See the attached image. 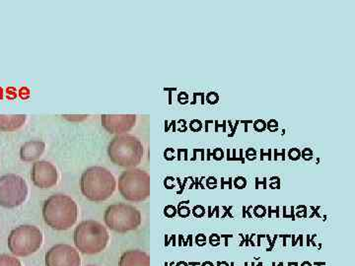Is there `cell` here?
I'll list each match as a JSON object with an SVG mask.
<instances>
[{
	"label": "cell",
	"mask_w": 355,
	"mask_h": 266,
	"mask_svg": "<svg viewBox=\"0 0 355 266\" xmlns=\"http://www.w3.org/2000/svg\"><path fill=\"white\" fill-rule=\"evenodd\" d=\"M43 218L53 230H69L78 218V206L69 195H53L44 200Z\"/></svg>",
	"instance_id": "cell-1"
},
{
	"label": "cell",
	"mask_w": 355,
	"mask_h": 266,
	"mask_svg": "<svg viewBox=\"0 0 355 266\" xmlns=\"http://www.w3.org/2000/svg\"><path fill=\"white\" fill-rule=\"evenodd\" d=\"M80 188L84 197L91 202H105L116 190V177L106 168L91 167L81 176Z\"/></svg>",
	"instance_id": "cell-2"
},
{
	"label": "cell",
	"mask_w": 355,
	"mask_h": 266,
	"mask_svg": "<svg viewBox=\"0 0 355 266\" xmlns=\"http://www.w3.org/2000/svg\"><path fill=\"white\" fill-rule=\"evenodd\" d=\"M109 240L108 230L98 221L81 222L74 231V245L77 251L84 254L102 253L108 246Z\"/></svg>",
	"instance_id": "cell-3"
},
{
	"label": "cell",
	"mask_w": 355,
	"mask_h": 266,
	"mask_svg": "<svg viewBox=\"0 0 355 266\" xmlns=\"http://www.w3.org/2000/svg\"><path fill=\"white\" fill-rule=\"evenodd\" d=\"M108 155L114 164L123 168H135L144 159V144L133 135H118L110 142Z\"/></svg>",
	"instance_id": "cell-4"
},
{
	"label": "cell",
	"mask_w": 355,
	"mask_h": 266,
	"mask_svg": "<svg viewBox=\"0 0 355 266\" xmlns=\"http://www.w3.org/2000/svg\"><path fill=\"white\" fill-rule=\"evenodd\" d=\"M119 191L130 202H141L150 197V176L140 169L125 171L119 177Z\"/></svg>",
	"instance_id": "cell-5"
},
{
	"label": "cell",
	"mask_w": 355,
	"mask_h": 266,
	"mask_svg": "<svg viewBox=\"0 0 355 266\" xmlns=\"http://www.w3.org/2000/svg\"><path fill=\"white\" fill-rule=\"evenodd\" d=\"M43 242V233L38 227L22 225L11 231L8 237V249L14 256L26 258L37 253Z\"/></svg>",
	"instance_id": "cell-6"
},
{
	"label": "cell",
	"mask_w": 355,
	"mask_h": 266,
	"mask_svg": "<svg viewBox=\"0 0 355 266\" xmlns=\"http://www.w3.org/2000/svg\"><path fill=\"white\" fill-rule=\"evenodd\" d=\"M107 227L116 233L125 234L137 230L141 225L142 217L139 209L125 203L110 205L104 215Z\"/></svg>",
	"instance_id": "cell-7"
},
{
	"label": "cell",
	"mask_w": 355,
	"mask_h": 266,
	"mask_svg": "<svg viewBox=\"0 0 355 266\" xmlns=\"http://www.w3.org/2000/svg\"><path fill=\"white\" fill-rule=\"evenodd\" d=\"M29 193L28 184L22 177L8 174L0 177V206L15 209L26 202Z\"/></svg>",
	"instance_id": "cell-8"
},
{
	"label": "cell",
	"mask_w": 355,
	"mask_h": 266,
	"mask_svg": "<svg viewBox=\"0 0 355 266\" xmlns=\"http://www.w3.org/2000/svg\"><path fill=\"white\" fill-rule=\"evenodd\" d=\"M46 266H81V258L76 247L58 244L44 256Z\"/></svg>",
	"instance_id": "cell-9"
},
{
	"label": "cell",
	"mask_w": 355,
	"mask_h": 266,
	"mask_svg": "<svg viewBox=\"0 0 355 266\" xmlns=\"http://www.w3.org/2000/svg\"><path fill=\"white\" fill-rule=\"evenodd\" d=\"M31 179L40 188H51L58 181L57 168L48 161H38L32 167Z\"/></svg>",
	"instance_id": "cell-10"
},
{
	"label": "cell",
	"mask_w": 355,
	"mask_h": 266,
	"mask_svg": "<svg viewBox=\"0 0 355 266\" xmlns=\"http://www.w3.org/2000/svg\"><path fill=\"white\" fill-rule=\"evenodd\" d=\"M102 125L110 133L121 134L130 132L137 123L135 114H103Z\"/></svg>",
	"instance_id": "cell-11"
},
{
	"label": "cell",
	"mask_w": 355,
	"mask_h": 266,
	"mask_svg": "<svg viewBox=\"0 0 355 266\" xmlns=\"http://www.w3.org/2000/svg\"><path fill=\"white\" fill-rule=\"evenodd\" d=\"M120 266H150V256L146 251L130 249L121 256Z\"/></svg>",
	"instance_id": "cell-12"
},
{
	"label": "cell",
	"mask_w": 355,
	"mask_h": 266,
	"mask_svg": "<svg viewBox=\"0 0 355 266\" xmlns=\"http://www.w3.org/2000/svg\"><path fill=\"white\" fill-rule=\"evenodd\" d=\"M46 149V144L41 140H31L21 147L20 157L25 162H32L41 157Z\"/></svg>",
	"instance_id": "cell-13"
},
{
	"label": "cell",
	"mask_w": 355,
	"mask_h": 266,
	"mask_svg": "<svg viewBox=\"0 0 355 266\" xmlns=\"http://www.w3.org/2000/svg\"><path fill=\"white\" fill-rule=\"evenodd\" d=\"M27 116L25 114H0V130L3 132H14L24 125Z\"/></svg>",
	"instance_id": "cell-14"
},
{
	"label": "cell",
	"mask_w": 355,
	"mask_h": 266,
	"mask_svg": "<svg viewBox=\"0 0 355 266\" xmlns=\"http://www.w3.org/2000/svg\"><path fill=\"white\" fill-rule=\"evenodd\" d=\"M0 266H22V263L15 256L0 254Z\"/></svg>",
	"instance_id": "cell-15"
},
{
	"label": "cell",
	"mask_w": 355,
	"mask_h": 266,
	"mask_svg": "<svg viewBox=\"0 0 355 266\" xmlns=\"http://www.w3.org/2000/svg\"><path fill=\"white\" fill-rule=\"evenodd\" d=\"M210 156H214V160L220 161L224 158V152L221 148H216L212 154L210 153V151L209 150V157H207L209 160L210 159Z\"/></svg>",
	"instance_id": "cell-16"
},
{
	"label": "cell",
	"mask_w": 355,
	"mask_h": 266,
	"mask_svg": "<svg viewBox=\"0 0 355 266\" xmlns=\"http://www.w3.org/2000/svg\"><path fill=\"white\" fill-rule=\"evenodd\" d=\"M254 128L256 132H263L266 130V123L265 121L263 120H258L254 121L253 123Z\"/></svg>",
	"instance_id": "cell-17"
},
{
	"label": "cell",
	"mask_w": 355,
	"mask_h": 266,
	"mask_svg": "<svg viewBox=\"0 0 355 266\" xmlns=\"http://www.w3.org/2000/svg\"><path fill=\"white\" fill-rule=\"evenodd\" d=\"M207 101L210 105H216L219 102V96L216 92H209L207 96Z\"/></svg>",
	"instance_id": "cell-18"
},
{
	"label": "cell",
	"mask_w": 355,
	"mask_h": 266,
	"mask_svg": "<svg viewBox=\"0 0 355 266\" xmlns=\"http://www.w3.org/2000/svg\"><path fill=\"white\" fill-rule=\"evenodd\" d=\"M234 184L236 188H239V190H242V188H246V179H245V177H236Z\"/></svg>",
	"instance_id": "cell-19"
},
{
	"label": "cell",
	"mask_w": 355,
	"mask_h": 266,
	"mask_svg": "<svg viewBox=\"0 0 355 266\" xmlns=\"http://www.w3.org/2000/svg\"><path fill=\"white\" fill-rule=\"evenodd\" d=\"M288 157L292 161H297L301 157V152L298 148H292L289 150Z\"/></svg>",
	"instance_id": "cell-20"
},
{
	"label": "cell",
	"mask_w": 355,
	"mask_h": 266,
	"mask_svg": "<svg viewBox=\"0 0 355 266\" xmlns=\"http://www.w3.org/2000/svg\"><path fill=\"white\" fill-rule=\"evenodd\" d=\"M266 125H268L266 127H268V130L272 132H277V128H279V123L275 120H270Z\"/></svg>",
	"instance_id": "cell-21"
},
{
	"label": "cell",
	"mask_w": 355,
	"mask_h": 266,
	"mask_svg": "<svg viewBox=\"0 0 355 266\" xmlns=\"http://www.w3.org/2000/svg\"><path fill=\"white\" fill-rule=\"evenodd\" d=\"M301 157L304 159L306 161H310L313 157V151L311 150L310 148H305L304 150L301 152Z\"/></svg>",
	"instance_id": "cell-22"
},
{
	"label": "cell",
	"mask_w": 355,
	"mask_h": 266,
	"mask_svg": "<svg viewBox=\"0 0 355 266\" xmlns=\"http://www.w3.org/2000/svg\"><path fill=\"white\" fill-rule=\"evenodd\" d=\"M246 158L249 161L256 160V158H257V151L254 150V148L247 149V151H246Z\"/></svg>",
	"instance_id": "cell-23"
},
{
	"label": "cell",
	"mask_w": 355,
	"mask_h": 266,
	"mask_svg": "<svg viewBox=\"0 0 355 266\" xmlns=\"http://www.w3.org/2000/svg\"><path fill=\"white\" fill-rule=\"evenodd\" d=\"M202 123H200V121H193L191 123V128L193 130V132H200L202 130Z\"/></svg>",
	"instance_id": "cell-24"
},
{
	"label": "cell",
	"mask_w": 355,
	"mask_h": 266,
	"mask_svg": "<svg viewBox=\"0 0 355 266\" xmlns=\"http://www.w3.org/2000/svg\"><path fill=\"white\" fill-rule=\"evenodd\" d=\"M239 123H240V121H236V123H235V127H234V128H233V130H232V133H231V134H229V137H233V136H234L236 127H238V125H239Z\"/></svg>",
	"instance_id": "cell-25"
},
{
	"label": "cell",
	"mask_w": 355,
	"mask_h": 266,
	"mask_svg": "<svg viewBox=\"0 0 355 266\" xmlns=\"http://www.w3.org/2000/svg\"><path fill=\"white\" fill-rule=\"evenodd\" d=\"M242 123H245V127H246V128H245V132H248V123H253V121H242Z\"/></svg>",
	"instance_id": "cell-26"
},
{
	"label": "cell",
	"mask_w": 355,
	"mask_h": 266,
	"mask_svg": "<svg viewBox=\"0 0 355 266\" xmlns=\"http://www.w3.org/2000/svg\"><path fill=\"white\" fill-rule=\"evenodd\" d=\"M203 266H214L212 265L211 263H209V261H207V263H203Z\"/></svg>",
	"instance_id": "cell-27"
},
{
	"label": "cell",
	"mask_w": 355,
	"mask_h": 266,
	"mask_svg": "<svg viewBox=\"0 0 355 266\" xmlns=\"http://www.w3.org/2000/svg\"><path fill=\"white\" fill-rule=\"evenodd\" d=\"M86 266H96V265H86Z\"/></svg>",
	"instance_id": "cell-28"
}]
</instances>
